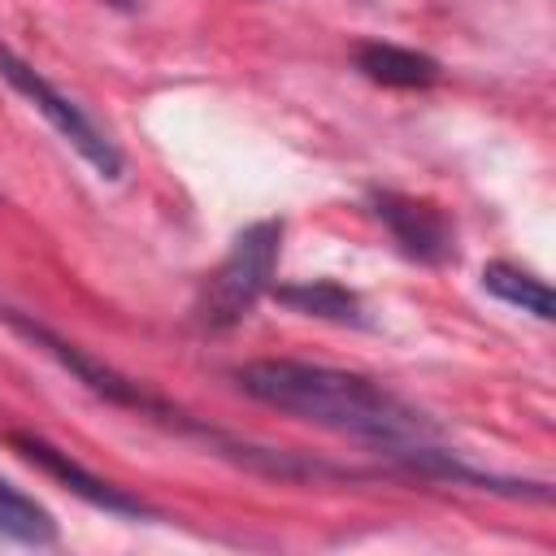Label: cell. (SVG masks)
Returning a JSON list of instances; mask_svg holds the SVG:
<instances>
[{
	"label": "cell",
	"mask_w": 556,
	"mask_h": 556,
	"mask_svg": "<svg viewBox=\"0 0 556 556\" xmlns=\"http://www.w3.org/2000/svg\"><path fill=\"white\" fill-rule=\"evenodd\" d=\"M235 378L252 400L287 417H300L308 426L365 439L374 447L413 452L426 447V439L434 434V426L417 408H408L400 395H391L365 374L278 356V361H248Z\"/></svg>",
	"instance_id": "6da1fadb"
},
{
	"label": "cell",
	"mask_w": 556,
	"mask_h": 556,
	"mask_svg": "<svg viewBox=\"0 0 556 556\" xmlns=\"http://www.w3.org/2000/svg\"><path fill=\"white\" fill-rule=\"evenodd\" d=\"M278 252H282V222H252L248 230H239L222 265L204 278L195 317L213 330L239 326L256 308V300L269 291Z\"/></svg>",
	"instance_id": "7a4b0ae2"
},
{
	"label": "cell",
	"mask_w": 556,
	"mask_h": 556,
	"mask_svg": "<svg viewBox=\"0 0 556 556\" xmlns=\"http://www.w3.org/2000/svg\"><path fill=\"white\" fill-rule=\"evenodd\" d=\"M0 74L9 78V87H13L22 100H30V109H39V113L52 122V130H56L100 178H117V174H122V152L113 148V139H109L65 91H56L35 65H26L9 43H0Z\"/></svg>",
	"instance_id": "3957f363"
},
{
	"label": "cell",
	"mask_w": 556,
	"mask_h": 556,
	"mask_svg": "<svg viewBox=\"0 0 556 556\" xmlns=\"http://www.w3.org/2000/svg\"><path fill=\"white\" fill-rule=\"evenodd\" d=\"M0 317L22 334V339H30L35 348H43L48 356H56L78 382H87L100 400H109V404H122V408H135V413H156V417H178L161 395H152L148 387H139L135 378H126L122 369H113V365H104V361H96L91 352H83L78 343H70V339H61V334H52L48 326H39V321H30V317H22V313H13V308H0Z\"/></svg>",
	"instance_id": "277c9868"
},
{
	"label": "cell",
	"mask_w": 556,
	"mask_h": 556,
	"mask_svg": "<svg viewBox=\"0 0 556 556\" xmlns=\"http://www.w3.org/2000/svg\"><path fill=\"white\" fill-rule=\"evenodd\" d=\"M369 208L391 230V239L400 243L404 256H413L421 265H443L456 256V235L439 204L404 195V191H374Z\"/></svg>",
	"instance_id": "5b68a950"
},
{
	"label": "cell",
	"mask_w": 556,
	"mask_h": 556,
	"mask_svg": "<svg viewBox=\"0 0 556 556\" xmlns=\"http://www.w3.org/2000/svg\"><path fill=\"white\" fill-rule=\"evenodd\" d=\"M9 443H13V452H17L22 460H30L39 473L56 478L65 491H74V495L87 500L91 508H104V513H117V517H152V508H148L143 500H135V495H126L122 486H113V482L87 473L70 452L52 447L48 439H39V434H22V430H17V434H9Z\"/></svg>",
	"instance_id": "8992f818"
},
{
	"label": "cell",
	"mask_w": 556,
	"mask_h": 556,
	"mask_svg": "<svg viewBox=\"0 0 556 556\" xmlns=\"http://www.w3.org/2000/svg\"><path fill=\"white\" fill-rule=\"evenodd\" d=\"M356 70L369 83H382V87H430V83H439V61L434 56H426L417 48L382 43V39L356 43Z\"/></svg>",
	"instance_id": "52a82bcc"
},
{
	"label": "cell",
	"mask_w": 556,
	"mask_h": 556,
	"mask_svg": "<svg viewBox=\"0 0 556 556\" xmlns=\"http://www.w3.org/2000/svg\"><path fill=\"white\" fill-rule=\"evenodd\" d=\"M0 534L26 547H48L56 543V521L43 504H35L30 495H22L13 482L0 478Z\"/></svg>",
	"instance_id": "ba28073f"
},
{
	"label": "cell",
	"mask_w": 556,
	"mask_h": 556,
	"mask_svg": "<svg viewBox=\"0 0 556 556\" xmlns=\"http://www.w3.org/2000/svg\"><path fill=\"white\" fill-rule=\"evenodd\" d=\"M482 287H486L491 295H500L504 304H513V308H521V313H534L539 321H552V291H547V282H543L539 274L517 269V265H508V261H491V265L482 269Z\"/></svg>",
	"instance_id": "9c48e42d"
},
{
	"label": "cell",
	"mask_w": 556,
	"mask_h": 556,
	"mask_svg": "<svg viewBox=\"0 0 556 556\" xmlns=\"http://www.w3.org/2000/svg\"><path fill=\"white\" fill-rule=\"evenodd\" d=\"M278 300L295 313H308V317H330V321H352L361 326V300L334 282H304V287H278Z\"/></svg>",
	"instance_id": "30bf717a"
}]
</instances>
